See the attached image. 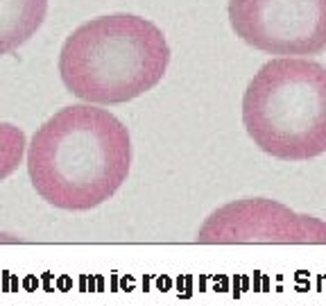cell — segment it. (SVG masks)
<instances>
[{
  "mask_svg": "<svg viewBox=\"0 0 326 306\" xmlns=\"http://www.w3.org/2000/svg\"><path fill=\"white\" fill-rule=\"evenodd\" d=\"M129 166L131 141L122 120L86 102L50 116L27 145L32 186L63 211H91L111 200Z\"/></svg>",
  "mask_w": 326,
  "mask_h": 306,
  "instance_id": "6da1fadb",
  "label": "cell"
},
{
  "mask_svg": "<svg viewBox=\"0 0 326 306\" xmlns=\"http://www.w3.org/2000/svg\"><path fill=\"white\" fill-rule=\"evenodd\" d=\"M170 64L166 34L136 14H104L77 25L59 50V78L86 105L136 100L163 80Z\"/></svg>",
  "mask_w": 326,
  "mask_h": 306,
  "instance_id": "7a4b0ae2",
  "label": "cell"
},
{
  "mask_svg": "<svg viewBox=\"0 0 326 306\" xmlns=\"http://www.w3.org/2000/svg\"><path fill=\"white\" fill-rule=\"evenodd\" d=\"M242 125L258 150L279 161L326 152V66L276 57L258 68L242 96Z\"/></svg>",
  "mask_w": 326,
  "mask_h": 306,
  "instance_id": "3957f363",
  "label": "cell"
},
{
  "mask_svg": "<svg viewBox=\"0 0 326 306\" xmlns=\"http://www.w3.org/2000/svg\"><path fill=\"white\" fill-rule=\"evenodd\" d=\"M226 14L235 37L265 55L326 52V0H229Z\"/></svg>",
  "mask_w": 326,
  "mask_h": 306,
  "instance_id": "277c9868",
  "label": "cell"
},
{
  "mask_svg": "<svg viewBox=\"0 0 326 306\" xmlns=\"http://www.w3.org/2000/svg\"><path fill=\"white\" fill-rule=\"evenodd\" d=\"M204 245H326V222L315 215L294 213L267 197H244L215 209L197 232Z\"/></svg>",
  "mask_w": 326,
  "mask_h": 306,
  "instance_id": "5b68a950",
  "label": "cell"
},
{
  "mask_svg": "<svg viewBox=\"0 0 326 306\" xmlns=\"http://www.w3.org/2000/svg\"><path fill=\"white\" fill-rule=\"evenodd\" d=\"M48 16V0H0V57L27 43Z\"/></svg>",
  "mask_w": 326,
  "mask_h": 306,
  "instance_id": "8992f818",
  "label": "cell"
},
{
  "mask_svg": "<svg viewBox=\"0 0 326 306\" xmlns=\"http://www.w3.org/2000/svg\"><path fill=\"white\" fill-rule=\"evenodd\" d=\"M25 155V134L9 123H0V182L18 168Z\"/></svg>",
  "mask_w": 326,
  "mask_h": 306,
  "instance_id": "52a82bcc",
  "label": "cell"
}]
</instances>
